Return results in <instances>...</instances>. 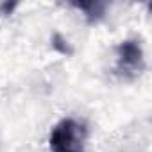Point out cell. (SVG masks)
I'll return each mask as SVG.
<instances>
[{
	"instance_id": "1",
	"label": "cell",
	"mask_w": 152,
	"mask_h": 152,
	"mask_svg": "<svg viewBox=\"0 0 152 152\" xmlns=\"http://www.w3.org/2000/svg\"><path fill=\"white\" fill-rule=\"evenodd\" d=\"M88 131L75 118H63L50 132L48 143L52 152H84Z\"/></svg>"
},
{
	"instance_id": "4",
	"label": "cell",
	"mask_w": 152,
	"mask_h": 152,
	"mask_svg": "<svg viewBox=\"0 0 152 152\" xmlns=\"http://www.w3.org/2000/svg\"><path fill=\"white\" fill-rule=\"evenodd\" d=\"M52 47H54V50H57L59 54H63V56H72V48H70V45H68V41L61 36V34H54L52 36Z\"/></svg>"
},
{
	"instance_id": "2",
	"label": "cell",
	"mask_w": 152,
	"mask_h": 152,
	"mask_svg": "<svg viewBox=\"0 0 152 152\" xmlns=\"http://www.w3.org/2000/svg\"><path fill=\"white\" fill-rule=\"evenodd\" d=\"M145 68L143 50L136 39H125L116 47V72L127 79L140 75Z\"/></svg>"
},
{
	"instance_id": "3",
	"label": "cell",
	"mask_w": 152,
	"mask_h": 152,
	"mask_svg": "<svg viewBox=\"0 0 152 152\" xmlns=\"http://www.w3.org/2000/svg\"><path fill=\"white\" fill-rule=\"evenodd\" d=\"M73 7H77V9H81L83 13H84V16L88 18V22L90 23H93V22H99L102 16H104V13H106V4L104 2H81V4H77L75 2L73 4Z\"/></svg>"
}]
</instances>
